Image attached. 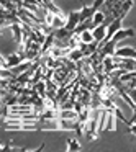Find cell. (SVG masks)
Returning <instances> with one entry per match:
<instances>
[{"label":"cell","instance_id":"cell-1","mask_svg":"<svg viewBox=\"0 0 136 152\" xmlns=\"http://www.w3.org/2000/svg\"><path fill=\"white\" fill-rule=\"evenodd\" d=\"M77 128L76 119H64V118H56V129L57 131H74Z\"/></svg>","mask_w":136,"mask_h":152},{"label":"cell","instance_id":"cell-2","mask_svg":"<svg viewBox=\"0 0 136 152\" xmlns=\"http://www.w3.org/2000/svg\"><path fill=\"white\" fill-rule=\"evenodd\" d=\"M79 12H71L69 15L66 17V23H64V28H66L67 31H74L76 30V26L79 25Z\"/></svg>","mask_w":136,"mask_h":152},{"label":"cell","instance_id":"cell-3","mask_svg":"<svg viewBox=\"0 0 136 152\" xmlns=\"http://www.w3.org/2000/svg\"><path fill=\"white\" fill-rule=\"evenodd\" d=\"M135 36V30L133 28H120L115 34H113L110 39H115L116 43H120L121 39H126V38H133Z\"/></svg>","mask_w":136,"mask_h":152},{"label":"cell","instance_id":"cell-14","mask_svg":"<svg viewBox=\"0 0 136 152\" xmlns=\"http://www.w3.org/2000/svg\"><path fill=\"white\" fill-rule=\"evenodd\" d=\"M79 39H80V43H92L93 41V36H92V33H90V30H85V31H82V33L79 34Z\"/></svg>","mask_w":136,"mask_h":152},{"label":"cell","instance_id":"cell-16","mask_svg":"<svg viewBox=\"0 0 136 152\" xmlns=\"http://www.w3.org/2000/svg\"><path fill=\"white\" fill-rule=\"evenodd\" d=\"M103 2H105V0H95V2H93V5H92L90 8H92L93 12H97L100 7H102V4H103Z\"/></svg>","mask_w":136,"mask_h":152},{"label":"cell","instance_id":"cell-15","mask_svg":"<svg viewBox=\"0 0 136 152\" xmlns=\"http://www.w3.org/2000/svg\"><path fill=\"white\" fill-rule=\"evenodd\" d=\"M0 77H2V79H12V77H15V75L10 72V69H4V67H0Z\"/></svg>","mask_w":136,"mask_h":152},{"label":"cell","instance_id":"cell-4","mask_svg":"<svg viewBox=\"0 0 136 152\" xmlns=\"http://www.w3.org/2000/svg\"><path fill=\"white\" fill-rule=\"evenodd\" d=\"M21 61H25V54L13 53V54H8V56H5V62H7V69H12L13 66H17V64H20Z\"/></svg>","mask_w":136,"mask_h":152},{"label":"cell","instance_id":"cell-9","mask_svg":"<svg viewBox=\"0 0 136 152\" xmlns=\"http://www.w3.org/2000/svg\"><path fill=\"white\" fill-rule=\"evenodd\" d=\"M30 66H31V61H26V59H25V61H21L20 64H17V66L12 67L10 72L13 74L15 77H17V75H20V74H23L25 70H28V67H30Z\"/></svg>","mask_w":136,"mask_h":152},{"label":"cell","instance_id":"cell-17","mask_svg":"<svg viewBox=\"0 0 136 152\" xmlns=\"http://www.w3.org/2000/svg\"><path fill=\"white\" fill-rule=\"evenodd\" d=\"M23 2H25V0H23ZM26 2H30V4H33V5H38V7H44L43 0H26Z\"/></svg>","mask_w":136,"mask_h":152},{"label":"cell","instance_id":"cell-5","mask_svg":"<svg viewBox=\"0 0 136 152\" xmlns=\"http://www.w3.org/2000/svg\"><path fill=\"white\" fill-rule=\"evenodd\" d=\"M113 56H118V57H131V59H135L136 51H135V48H131V46L116 48L115 53H113Z\"/></svg>","mask_w":136,"mask_h":152},{"label":"cell","instance_id":"cell-13","mask_svg":"<svg viewBox=\"0 0 136 152\" xmlns=\"http://www.w3.org/2000/svg\"><path fill=\"white\" fill-rule=\"evenodd\" d=\"M92 25L93 26H99V25H102L103 23V20H105V15L102 13L100 10H97V12H93V15H92Z\"/></svg>","mask_w":136,"mask_h":152},{"label":"cell","instance_id":"cell-10","mask_svg":"<svg viewBox=\"0 0 136 152\" xmlns=\"http://www.w3.org/2000/svg\"><path fill=\"white\" fill-rule=\"evenodd\" d=\"M93 15V10L90 7H87V5H84L82 8H80L79 12V21H84V20H89V18H92Z\"/></svg>","mask_w":136,"mask_h":152},{"label":"cell","instance_id":"cell-7","mask_svg":"<svg viewBox=\"0 0 136 152\" xmlns=\"http://www.w3.org/2000/svg\"><path fill=\"white\" fill-rule=\"evenodd\" d=\"M90 33H92L93 39L97 41V43H100V41L105 38V33H107V25H99V26H93L92 30H90Z\"/></svg>","mask_w":136,"mask_h":152},{"label":"cell","instance_id":"cell-12","mask_svg":"<svg viewBox=\"0 0 136 152\" xmlns=\"http://www.w3.org/2000/svg\"><path fill=\"white\" fill-rule=\"evenodd\" d=\"M82 57H84V56H82V53H80L79 48H74V49H71L69 54H67V59L72 61V62H79Z\"/></svg>","mask_w":136,"mask_h":152},{"label":"cell","instance_id":"cell-6","mask_svg":"<svg viewBox=\"0 0 136 152\" xmlns=\"http://www.w3.org/2000/svg\"><path fill=\"white\" fill-rule=\"evenodd\" d=\"M12 34H13V41L20 46L21 41H23V31H21V23H12L10 25Z\"/></svg>","mask_w":136,"mask_h":152},{"label":"cell","instance_id":"cell-11","mask_svg":"<svg viewBox=\"0 0 136 152\" xmlns=\"http://www.w3.org/2000/svg\"><path fill=\"white\" fill-rule=\"evenodd\" d=\"M67 151L69 152H79V151H82V145L79 144V141H77V139H67Z\"/></svg>","mask_w":136,"mask_h":152},{"label":"cell","instance_id":"cell-8","mask_svg":"<svg viewBox=\"0 0 136 152\" xmlns=\"http://www.w3.org/2000/svg\"><path fill=\"white\" fill-rule=\"evenodd\" d=\"M115 115H113L112 110H107V118H105V126H103V131H116L115 126Z\"/></svg>","mask_w":136,"mask_h":152}]
</instances>
